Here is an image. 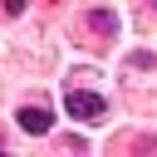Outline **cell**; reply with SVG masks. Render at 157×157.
Instances as JSON below:
<instances>
[{
    "instance_id": "cell-4",
    "label": "cell",
    "mask_w": 157,
    "mask_h": 157,
    "mask_svg": "<svg viewBox=\"0 0 157 157\" xmlns=\"http://www.w3.org/2000/svg\"><path fill=\"white\" fill-rule=\"evenodd\" d=\"M0 157H10V152H0Z\"/></svg>"
},
{
    "instance_id": "cell-3",
    "label": "cell",
    "mask_w": 157,
    "mask_h": 157,
    "mask_svg": "<svg viewBox=\"0 0 157 157\" xmlns=\"http://www.w3.org/2000/svg\"><path fill=\"white\" fill-rule=\"evenodd\" d=\"M88 25L103 29V34H118V15H113V10H88Z\"/></svg>"
},
{
    "instance_id": "cell-2",
    "label": "cell",
    "mask_w": 157,
    "mask_h": 157,
    "mask_svg": "<svg viewBox=\"0 0 157 157\" xmlns=\"http://www.w3.org/2000/svg\"><path fill=\"white\" fill-rule=\"evenodd\" d=\"M15 118H20V128H25V132H34V137L54 128V113H49V108H39V103H25Z\"/></svg>"
},
{
    "instance_id": "cell-1",
    "label": "cell",
    "mask_w": 157,
    "mask_h": 157,
    "mask_svg": "<svg viewBox=\"0 0 157 157\" xmlns=\"http://www.w3.org/2000/svg\"><path fill=\"white\" fill-rule=\"evenodd\" d=\"M64 108H69V113H74L78 123H98V118L108 113V103H103L98 93H88V88H74V93L64 98Z\"/></svg>"
}]
</instances>
